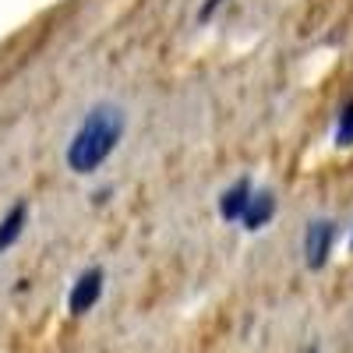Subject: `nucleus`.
<instances>
[{"mask_svg": "<svg viewBox=\"0 0 353 353\" xmlns=\"http://www.w3.org/2000/svg\"><path fill=\"white\" fill-rule=\"evenodd\" d=\"M128 131V117L121 106L113 103H96L88 106V113L81 117V124L74 128L68 149H64V163L74 176H88L96 173L124 141Z\"/></svg>", "mask_w": 353, "mask_h": 353, "instance_id": "1", "label": "nucleus"}, {"mask_svg": "<svg viewBox=\"0 0 353 353\" xmlns=\"http://www.w3.org/2000/svg\"><path fill=\"white\" fill-rule=\"evenodd\" d=\"M336 237H339V226L332 219L307 223V230H304V265L311 272H318V269H325V265H329Z\"/></svg>", "mask_w": 353, "mask_h": 353, "instance_id": "2", "label": "nucleus"}, {"mask_svg": "<svg viewBox=\"0 0 353 353\" xmlns=\"http://www.w3.org/2000/svg\"><path fill=\"white\" fill-rule=\"evenodd\" d=\"M103 286H106V272L99 269V265H92V269H85L78 279H74V286H71V293H68V311L78 318V314H88L96 304H99V297H103Z\"/></svg>", "mask_w": 353, "mask_h": 353, "instance_id": "3", "label": "nucleus"}, {"mask_svg": "<svg viewBox=\"0 0 353 353\" xmlns=\"http://www.w3.org/2000/svg\"><path fill=\"white\" fill-rule=\"evenodd\" d=\"M272 216H276V194L269 191V188H258V191H251V198H248V209H244V216H241V223H244V230H265L272 223Z\"/></svg>", "mask_w": 353, "mask_h": 353, "instance_id": "4", "label": "nucleus"}, {"mask_svg": "<svg viewBox=\"0 0 353 353\" xmlns=\"http://www.w3.org/2000/svg\"><path fill=\"white\" fill-rule=\"evenodd\" d=\"M251 181L248 176H241V181H233L223 194H219V219L223 223H241L244 209H248V198H251Z\"/></svg>", "mask_w": 353, "mask_h": 353, "instance_id": "5", "label": "nucleus"}, {"mask_svg": "<svg viewBox=\"0 0 353 353\" xmlns=\"http://www.w3.org/2000/svg\"><path fill=\"white\" fill-rule=\"evenodd\" d=\"M25 226H28V201H14L11 209H8V216L0 219V254L11 251L21 241Z\"/></svg>", "mask_w": 353, "mask_h": 353, "instance_id": "6", "label": "nucleus"}, {"mask_svg": "<svg viewBox=\"0 0 353 353\" xmlns=\"http://www.w3.org/2000/svg\"><path fill=\"white\" fill-rule=\"evenodd\" d=\"M332 141L339 145V149H350V145H353V96H350V99L339 106V113H336Z\"/></svg>", "mask_w": 353, "mask_h": 353, "instance_id": "7", "label": "nucleus"}, {"mask_svg": "<svg viewBox=\"0 0 353 353\" xmlns=\"http://www.w3.org/2000/svg\"><path fill=\"white\" fill-rule=\"evenodd\" d=\"M226 4V0H205V4H201V11H198V21H209L219 8Z\"/></svg>", "mask_w": 353, "mask_h": 353, "instance_id": "8", "label": "nucleus"}, {"mask_svg": "<svg viewBox=\"0 0 353 353\" xmlns=\"http://www.w3.org/2000/svg\"><path fill=\"white\" fill-rule=\"evenodd\" d=\"M304 353H318V346H311V350H304Z\"/></svg>", "mask_w": 353, "mask_h": 353, "instance_id": "9", "label": "nucleus"}, {"mask_svg": "<svg viewBox=\"0 0 353 353\" xmlns=\"http://www.w3.org/2000/svg\"><path fill=\"white\" fill-rule=\"evenodd\" d=\"M350 251H353V233H350Z\"/></svg>", "mask_w": 353, "mask_h": 353, "instance_id": "10", "label": "nucleus"}]
</instances>
